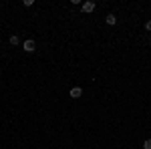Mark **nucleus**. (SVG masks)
Here are the masks:
<instances>
[{"label":"nucleus","instance_id":"obj_1","mask_svg":"<svg viewBox=\"0 0 151 149\" xmlns=\"http://www.w3.org/2000/svg\"><path fill=\"white\" fill-rule=\"evenodd\" d=\"M22 48L26 50V53H35V50H36V42L32 40V38H28V40H24V42H22Z\"/></svg>","mask_w":151,"mask_h":149},{"label":"nucleus","instance_id":"obj_2","mask_svg":"<svg viewBox=\"0 0 151 149\" xmlns=\"http://www.w3.org/2000/svg\"><path fill=\"white\" fill-rule=\"evenodd\" d=\"M81 10H83V12H87V14H89V12H93V10H95V2H93V0H87V2H83V4H81Z\"/></svg>","mask_w":151,"mask_h":149},{"label":"nucleus","instance_id":"obj_3","mask_svg":"<svg viewBox=\"0 0 151 149\" xmlns=\"http://www.w3.org/2000/svg\"><path fill=\"white\" fill-rule=\"evenodd\" d=\"M81 95H83L81 87H73V89H70V99H79Z\"/></svg>","mask_w":151,"mask_h":149},{"label":"nucleus","instance_id":"obj_4","mask_svg":"<svg viewBox=\"0 0 151 149\" xmlns=\"http://www.w3.org/2000/svg\"><path fill=\"white\" fill-rule=\"evenodd\" d=\"M107 24H109V26L117 24V16H115V14H107Z\"/></svg>","mask_w":151,"mask_h":149},{"label":"nucleus","instance_id":"obj_5","mask_svg":"<svg viewBox=\"0 0 151 149\" xmlns=\"http://www.w3.org/2000/svg\"><path fill=\"white\" fill-rule=\"evenodd\" d=\"M10 45H12V46H18V45H20V38H18L16 35H12V36H10Z\"/></svg>","mask_w":151,"mask_h":149},{"label":"nucleus","instance_id":"obj_6","mask_svg":"<svg viewBox=\"0 0 151 149\" xmlns=\"http://www.w3.org/2000/svg\"><path fill=\"white\" fill-rule=\"evenodd\" d=\"M143 149H151V139H145L143 141Z\"/></svg>","mask_w":151,"mask_h":149},{"label":"nucleus","instance_id":"obj_7","mask_svg":"<svg viewBox=\"0 0 151 149\" xmlns=\"http://www.w3.org/2000/svg\"><path fill=\"white\" fill-rule=\"evenodd\" d=\"M145 30H149V32H151V20H147V22H145Z\"/></svg>","mask_w":151,"mask_h":149}]
</instances>
